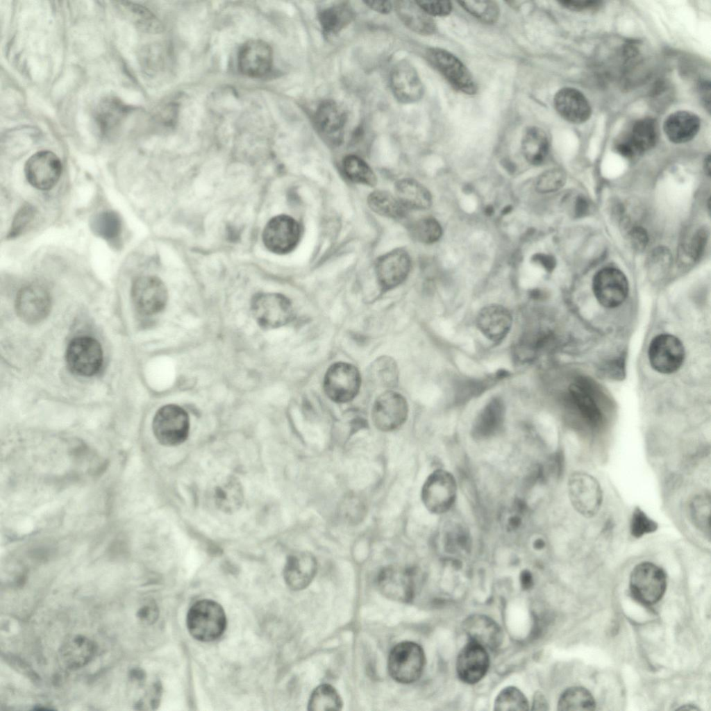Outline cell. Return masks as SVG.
Instances as JSON below:
<instances>
[{
	"label": "cell",
	"instance_id": "1",
	"mask_svg": "<svg viewBox=\"0 0 711 711\" xmlns=\"http://www.w3.org/2000/svg\"><path fill=\"white\" fill-rule=\"evenodd\" d=\"M186 622L191 635L202 642L220 637L226 626L224 609L218 603L210 599L196 602L187 612Z\"/></svg>",
	"mask_w": 711,
	"mask_h": 711
},
{
	"label": "cell",
	"instance_id": "2",
	"mask_svg": "<svg viewBox=\"0 0 711 711\" xmlns=\"http://www.w3.org/2000/svg\"><path fill=\"white\" fill-rule=\"evenodd\" d=\"M425 655L423 649L413 642L396 644L388 657V671L396 681L409 684L417 680L424 670Z\"/></svg>",
	"mask_w": 711,
	"mask_h": 711
},
{
	"label": "cell",
	"instance_id": "3",
	"mask_svg": "<svg viewBox=\"0 0 711 711\" xmlns=\"http://www.w3.org/2000/svg\"><path fill=\"white\" fill-rule=\"evenodd\" d=\"M568 493L572 506L580 515L592 518L603 503V491L597 479L589 474L576 471L568 480Z\"/></svg>",
	"mask_w": 711,
	"mask_h": 711
},
{
	"label": "cell",
	"instance_id": "4",
	"mask_svg": "<svg viewBox=\"0 0 711 711\" xmlns=\"http://www.w3.org/2000/svg\"><path fill=\"white\" fill-rule=\"evenodd\" d=\"M361 386V376L354 365L337 362L327 369L323 380V388L326 396L336 403H347L358 394Z\"/></svg>",
	"mask_w": 711,
	"mask_h": 711
},
{
	"label": "cell",
	"instance_id": "5",
	"mask_svg": "<svg viewBox=\"0 0 711 711\" xmlns=\"http://www.w3.org/2000/svg\"><path fill=\"white\" fill-rule=\"evenodd\" d=\"M152 428L156 438L162 445H178L187 439L189 434L188 415L177 405H166L156 412Z\"/></svg>",
	"mask_w": 711,
	"mask_h": 711
},
{
	"label": "cell",
	"instance_id": "6",
	"mask_svg": "<svg viewBox=\"0 0 711 711\" xmlns=\"http://www.w3.org/2000/svg\"><path fill=\"white\" fill-rule=\"evenodd\" d=\"M631 592L636 599L645 605L657 603L666 588L664 571L653 563L644 562L633 570L630 578Z\"/></svg>",
	"mask_w": 711,
	"mask_h": 711
},
{
	"label": "cell",
	"instance_id": "7",
	"mask_svg": "<svg viewBox=\"0 0 711 711\" xmlns=\"http://www.w3.org/2000/svg\"><path fill=\"white\" fill-rule=\"evenodd\" d=\"M252 314L263 328H274L284 326L293 317L290 299L278 293H259L251 301Z\"/></svg>",
	"mask_w": 711,
	"mask_h": 711
},
{
	"label": "cell",
	"instance_id": "8",
	"mask_svg": "<svg viewBox=\"0 0 711 711\" xmlns=\"http://www.w3.org/2000/svg\"><path fill=\"white\" fill-rule=\"evenodd\" d=\"M456 493L457 486L453 476L446 471L437 470L424 483L421 499L429 511L441 514L452 506Z\"/></svg>",
	"mask_w": 711,
	"mask_h": 711
},
{
	"label": "cell",
	"instance_id": "9",
	"mask_svg": "<svg viewBox=\"0 0 711 711\" xmlns=\"http://www.w3.org/2000/svg\"><path fill=\"white\" fill-rule=\"evenodd\" d=\"M427 56L453 87L467 94L476 92L477 86L469 70L455 56L442 49L432 48Z\"/></svg>",
	"mask_w": 711,
	"mask_h": 711
},
{
	"label": "cell",
	"instance_id": "10",
	"mask_svg": "<svg viewBox=\"0 0 711 711\" xmlns=\"http://www.w3.org/2000/svg\"><path fill=\"white\" fill-rule=\"evenodd\" d=\"M301 236L299 223L292 217L280 215L271 218L262 233V241L271 252L285 254L298 244Z\"/></svg>",
	"mask_w": 711,
	"mask_h": 711
},
{
	"label": "cell",
	"instance_id": "11",
	"mask_svg": "<svg viewBox=\"0 0 711 711\" xmlns=\"http://www.w3.org/2000/svg\"><path fill=\"white\" fill-rule=\"evenodd\" d=\"M408 405L405 397L392 390L380 394L375 400L371 418L374 426L382 431H392L406 421Z\"/></svg>",
	"mask_w": 711,
	"mask_h": 711
},
{
	"label": "cell",
	"instance_id": "12",
	"mask_svg": "<svg viewBox=\"0 0 711 711\" xmlns=\"http://www.w3.org/2000/svg\"><path fill=\"white\" fill-rule=\"evenodd\" d=\"M66 361L70 369L84 376L95 374L103 362V351L100 344L90 337L74 338L66 351Z\"/></svg>",
	"mask_w": 711,
	"mask_h": 711
},
{
	"label": "cell",
	"instance_id": "13",
	"mask_svg": "<svg viewBox=\"0 0 711 711\" xmlns=\"http://www.w3.org/2000/svg\"><path fill=\"white\" fill-rule=\"evenodd\" d=\"M649 362L655 371L671 374L682 365L685 349L680 340L670 334H661L651 342L648 351Z\"/></svg>",
	"mask_w": 711,
	"mask_h": 711
},
{
	"label": "cell",
	"instance_id": "14",
	"mask_svg": "<svg viewBox=\"0 0 711 711\" xmlns=\"http://www.w3.org/2000/svg\"><path fill=\"white\" fill-rule=\"evenodd\" d=\"M658 136L655 122L651 118L635 121L615 144L617 152L626 158H634L651 149Z\"/></svg>",
	"mask_w": 711,
	"mask_h": 711
},
{
	"label": "cell",
	"instance_id": "15",
	"mask_svg": "<svg viewBox=\"0 0 711 711\" xmlns=\"http://www.w3.org/2000/svg\"><path fill=\"white\" fill-rule=\"evenodd\" d=\"M131 296L135 308L142 314L152 315L164 309L167 301V290L163 282L156 276L137 278L132 285Z\"/></svg>",
	"mask_w": 711,
	"mask_h": 711
},
{
	"label": "cell",
	"instance_id": "16",
	"mask_svg": "<svg viewBox=\"0 0 711 711\" xmlns=\"http://www.w3.org/2000/svg\"><path fill=\"white\" fill-rule=\"evenodd\" d=\"M592 289L597 301L605 308L621 305L628 293V282L624 273L614 267L599 271L593 278Z\"/></svg>",
	"mask_w": 711,
	"mask_h": 711
},
{
	"label": "cell",
	"instance_id": "17",
	"mask_svg": "<svg viewBox=\"0 0 711 711\" xmlns=\"http://www.w3.org/2000/svg\"><path fill=\"white\" fill-rule=\"evenodd\" d=\"M24 172L31 185L38 190H48L58 181L62 172V164L59 158L53 152L40 151L27 160Z\"/></svg>",
	"mask_w": 711,
	"mask_h": 711
},
{
	"label": "cell",
	"instance_id": "18",
	"mask_svg": "<svg viewBox=\"0 0 711 711\" xmlns=\"http://www.w3.org/2000/svg\"><path fill=\"white\" fill-rule=\"evenodd\" d=\"M410 267V256L402 248L393 249L378 258L376 274L380 288L387 291L401 284L408 276Z\"/></svg>",
	"mask_w": 711,
	"mask_h": 711
},
{
	"label": "cell",
	"instance_id": "19",
	"mask_svg": "<svg viewBox=\"0 0 711 711\" xmlns=\"http://www.w3.org/2000/svg\"><path fill=\"white\" fill-rule=\"evenodd\" d=\"M414 576L412 569L390 566L383 569L377 577L380 592L387 599L408 602L414 595Z\"/></svg>",
	"mask_w": 711,
	"mask_h": 711
},
{
	"label": "cell",
	"instance_id": "20",
	"mask_svg": "<svg viewBox=\"0 0 711 711\" xmlns=\"http://www.w3.org/2000/svg\"><path fill=\"white\" fill-rule=\"evenodd\" d=\"M273 51L271 47L261 40H251L241 47L238 54V67L245 76L260 77L271 69Z\"/></svg>",
	"mask_w": 711,
	"mask_h": 711
},
{
	"label": "cell",
	"instance_id": "21",
	"mask_svg": "<svg viewBox=\"0 0 711 711\" xmlns=\"http://www.w3.org/2000/svg\"><path fill=\"white\" fill-rule=\"evenodd\" d=\"M15 308L18 315L26 322L37 323L44 319L51 308V297L46 289L40 285H28L17 295Z\"/></svg>",
	"mask_w": 711,
	"mask_h": 711
},
{
	"label": "cell",
	"instance_id": "22",
	"mask_svg": "<svg viewBox=\"0 0 711 711\" xmlns=\"http://www.w3.org/2000/svg\"><path fill=\"white\" fill-rule=\"evenodd\" d=\"M489 664L490 659L486 649L469 641L458 654L457 673L462 682L475 684L485 676Z\"/></svg>",
	"mask_w": 711,
	"mask_h": 711
},
{
	"label": "cell",
	"instance_id": "23",
	"mask_svg": "<svg viewBox=\"0 0 711 711\" xmlns=\"http://www.w3.org/2000/svg\"><path fill=\"white\" fill-rule=\"evenodd\" d=\"M392 90L396 98L404 103L421 99L424 87L415 68L408 61L399 62L390 76Z\"/></svg>",
	"mask_w": 711,
	"mask_h": 711
},
{
	"label": "cell",
	"instance_id": "24",
	"mask_svg": "<svg viewBox=\"0 0 711 711\" xmlns=\"http://www.w3.org/2000/svg\"><path fill=\"white\" fill-rule=\"evenodd\" d=\"M512 317L509 310L501 305H489L479 312L476 325L480 332L488 340L500 342L510 332Z\"/></svg>",
	"mask_w": 711,
	"mask_h": 711
},
{
	"label": "cell",
	"instance_id": "25",
	"mask_svg": "<svg viewBox=\"0 0 711 711\" xmlns=\"http://www.w3.org/2000/svg\"><path fill=\"white\" fill-rule=\"evenodd\" d=\"M553 104L558 113L571 123H584L591 115L589 102L576 88L563 87L558 90L555 94Z\"/></svg>",
	"mask_w": 711,
	"mask_h": 711
},
{
	"label": "cell",
	"instance_id": "26",
	"mask_svg": "<svg viewBox=\"0 0 711 711\" xmlns=\"http://www.w3.org/2000/svg\"><path fill=\"white\" fill-rule=\"evenodd\" d=\"M317 569V560L310 553H296L287 559L283 572L284 578L292 589H303L312 582Z\"/></svg>",
	"mask_w": 711,
	"mask_h": 711
},
{
	"label": "cell",
	"instance_id": "27",
	"mask_svg": "<svg viewBox=\"0 0 711 711\" xmlns=\"http://www.w3.org/2000/svg\"><path fill=\"white\" fill-rule=\"evenodd\" d=\"M315 122L319 132L332 144H339L342 138L346 115L337 103L331 100L323 101L315 113Z\"/></svg>",
	"mask_w": 711,
	"mask_h": 711
},
{
	"label": "cell",
	"instance_id": "28",
	"mask_svg": "<svg viewBox=\"0 0 711 711\" xmlns=\"http://www.w3.org/2000/svg\"><path fill=\"white\" fill-rule=\"evenodd\" d=\"M463 629L470 641L480 644L486 649H496L502 642L503 633L501 628L487 616H469L464 621Z\"/></svg>",
	"mask_w": 711,
	"mask_h": 711
},
{
	"label": "cell",
	"instance_id": "29",
	"mask_svg": "<svg viewBox=\"0 0 711 711\" xmlns=\"http://www.w3.org/2000/svg\"><path fill=\"white\" fill-rule=\"evenodd\" d=\"M701 126L699 117L689 111L679 110L666 118L663 129L668 139L676 144L692 140L698 133Z\"/></svg>",
	"mask_w": 711,
	"mask_h": 711
},
{
	"label": "cell",
	"instance_id": "30",
	"mask_svg": "<svg viewBox=\"0 0 711 711\" xmlns=\"http://www.w3.org/2000/svg\"><path fill=\"white\" fill-rule=\"evenodd\" d=\"M394 8L403 23L413 31L423 35L435 32L436 26L433 19L417 1H395Z\"/></svg>",
	"mask_w": 711,
	"mask_h": 711
},
{
	"label": "cell",
	"instance_id": "31",
	"mask_svg": "<svg viewBox=\"0 0 711 711\" xmlns=\"http://www.w3.org/2000/svg\"><path fill=\"white\" fill-rule=\"evenodd\" d=\"M399 201L406 209L425 210L432 203V196L426 187L412 178H403L395 183Z\"/></svg>",
	"mask_w": 711,
	"mask_h": 711
},
{
	"label": "cell",
	"instance_id": "32",
	"mask_svg": "<svg viewBox=\"0 0 711 711\" xmlns=\"http://www.w3.org/2000/svg\"><path fill=\"white\" fill-rule=\"evenodd\" d=\"M126 114L125 105L116 97H106L99 103L95 122L101 133L108 135L115 131Z\"/></svg>",
	"mask_w": 711,
	"mask_h": 711
},
{
	"label": "cell",
	"instance_id": "33",
	"mask_svg": "<svg viewBox=\"0 0 711 711\" xmlns=\"http://www.w3.org/2000/svg\"><path fill=\"white\" fill-rule=\"evenodd\" d=\"M213 499L217 508L222 512L232 513L237 511L244 500L241 483L233 476L226 478L215 487Z\"/></svg>",
	"mask_w": 711,
	"mask_h": 711
},
{
	"label": "cell",
	"instance_id": "34",
	"mask_svg": "<svg viewBox=\"0 0 711 711\" xmlns=\"http://www.w3.org/2000/svg\"><path fill=\"white\" fill-rule=\"evenodd\" d=\"M370 383L385 391L392 390L399 383V372L395 360L382 356L374 360L368 369Z\"/></svg>",
	"mask_w": 711,
	"mask_h": 711
},
{
	"label": "cell",
	"instance_id": "35",
	"mask_svg": "<svg viewBox=\"0 0 711 711\" xmlns=\"http://www.w3.org/2000/svg\"><path fill=\"white\" fill-rule=\"evenodd\" d=\"M521 149L529 163L533 165L542 164L549 151V141L545 131L537 126L528 128L522 137Z\"/></svg>",
	"mask_w": 711,
	"mask_h": 711
},
{
	"label": "cell",
	"instance_id": "36",
	"mask_svg": "<svg viewBox=\"0 0 711 711\" xmlns=\"http://www.w3.org/2000/svg\"><path fill=\"white\" fill-rule=\"evenodd\" d=\"M504 405L499 398L491 399L475 420L474 433L476 436L487 437L496 433L504 418Z\"/></svg>",
	"mask_w": 711,
	"mask_h": 711
},
{
	"label": "cell",
	"instance_id": "37",
	"mask_svg": "<svg viewBox=\"0 0 711 711\" xmlns=\"http://www.w3.org/2000/svg\"><path fill=\"white\" fill-rule=\"evenodd\" d=\"M354 12L345 2L337 3L323 9L319 13V21L324 33L334 35L352 21Z\"/></svg>",
	"mask_w": 711,
	"mask_h": 711
},
{
	"label": "cell",
	"instance_id": "38",
	"mask_svg": "<svg viewBox=\"0 0 711 711\" xmlns=\"http://www.w3.org/2000/svg\"><path fill=\"white\" fill-rule=\"evenodd\" d=\"M94 651L95 646L90 640L83 636H76L63 646L61 655L68 667L76 669L86 664Z\"/></svg>",
	"mask_w": 711,
	"mask_h": 711
},
{
	"label": "cell",
	"instance_id": "39",
	"mask_svg": "<svg viewBox=\"0 0 711 711\" xmlns=\"http://www.w3.org/2000/svg\"><path fill=\"white\" fill-rule=\"evenodd\" d=\"M367 202L374 212L384 217L400 219L406 214L407 209L397 198L386 191H374L368 196Z\"/></svg>",
	"mask_w": 711,
	"mask_h": 711
},
{
	"label": "cell",
	"instance_id": "40",
	"mask_svg": "<svg viewBox=\"0 0 711 711\" xmlns=\"http://www.w3.org/2000/svg\"><path fill=\"white\" fill-rule=\"evenodd\" d=\"M569 393L582 416L590 424L598 426L602 421L601 412L587 390L580 384H572Z\"/></svg>",
	"mask_w": 711,
	"mask_h": 711
},
{
	"label": "cell",
	"instance_id": "41",
	"mask_svg": "<svg viewBox=\"0 0 711 711\" xmlns=\"http://www.w3.org/2000/svg\"><path fill=\"white\" fill-rule=\"evenodd\" d=\"M345 176L351 181L374 186L377 183L375 174L368 164L356 155H349L342 161Z\"/></svg>",
	"mask_w": 711,
	"mask_h": 711
},
{
	"label": "cell",
	"instance_id": "42",
	"mask_svg": "<svg viewBox=\"0 0 711 711\" xmlns=\"http://www.w3.org/2000/svg\"><path fill=\"white\" fill-rule=\"evenodd\" d=\"M342 701L337 690L331 685L323 684L311 694L308 710L311 711L340 710Z\"/></svg>",
	"mask_w": 711,
	"mask_h": 711
},
{
	"label": "cell",
	"instance_id": "43",
	"mask_svg": "<svg viewBox=\"0 0 711 711\" xmlns=\"http://www.w3.org/2000/svg\"><path fill=\"white\" fill-rule=\"evenodd\" d=\"M558 709L559 710H593L595 701L592 694L585 688L574 687L567 689L561 695Z\"/></svg>",
	"mask_w": 711,
	"mask_h": 711
},
{
	"label": "cell",
	"instance_id": "44",
	"mask_svg": "<svg viewBox=\"0 0 711 711\" xmlns=\"http://www.w3.org/2000/svg\"><path fill=\"white\" fill-rule=\"evenodd\" d=\"M711 501L709 494L695 496L689 503V513L693 524L704 535L710 536Z\"/></svg>",
	"mask_w": 711,
	"mask_h": 711
},
{
	"label": "cell",
	"instance_id": "45",
	"mask_svg": "<svg viewBox=\"0 0 711 711\" xmlns=\"http://www.w3.org/2000/svg\"><path fill=\"white\" fill-rule=\"evenodd\" d=\"M90 226L95 235L106 240L115 238L122 229L121 219L112 211H104L96 215L91 220Z\"/></svg>",
	"mask_w": 711,
	"mask_h": 711
},
{
	"label": "cell",
	"instance_id": "46",
	"mask_svg": "<svg viewBox=\"0 0 711 711\" xmlns=\"http://www.w3.org/2000/svg\"><path fill=\"white\" fill-rule=\"evenodd\" d=\"M494 710H527L528 702L524 694L517 687H508L498 694L494 702Z\"/></svg>",
	"mask_w": 711,
	"mask_h": 711
},
{
	"label": "cell",
	"instance_id": "47",
	"mask_svg": "<svg viewBox=\"0 0 711 711\" xmlns=\"http://www.w3.org/2000/svg\"><path fill=\"white\" fill-rule=\"evenodd\" d=\"M461 6L474 17L485 24H493L498 20L499 8L492 1H460Z\"/></svg>",
	"mask_w": 711,
	"mask_h": 711
},
{
	"label": "cell",
	"instance_id": "48",
	"mask_svg": "<svg viewBox=\"0 0 711 711\" xmlns=\"http://www.w3.org/2000/svg\"><path fill=\"white\" fill-rule=\"evenodd\" d=\"M410 232L417 240L431 244L441 237L442 228L435 218L429 217L421 219L412 224Z\"/></svg>",
	"mask_w": 711,
	"mask_h": 711
},
{
	"label": "cell",
	"instance_id": "49",
	"mask_svg": "<svg viewBox=\"0 0 711 711\" xmlns=\"http://www.w3.org/2000/svg\"><path fill=\"white\" fill-rule=\"evenodd\" d=\"M124 10L139 27L150 31H159L162 26L158 19L147 8L130 2H122Z\"/></svg>",
	"mask_w": 711,
	"mask_h": 711
},
{
	"label": "cell",
	"instance_id": "50",
	"mask_svg": "<svg viewBox=\"0 0 711 711\" xmlns=\"http://www.w3.org/2000/svg\"><path fill=\"white\" fill-rule=\"evenodd\" d=\"M658 528V523L650 518L642 508L638 506L634 508L630 521V533L633 537L639 539L654 533Z\"/></svg>",
	"mask_w": 711,
	"mask_h": 711
},
{
	"label": "cell",
	"instance_id": "51",
	"mask_svg": "<svg viewBox=\"0 0 711 711\" xmlns=\"http://www.w3.org/2000/svg\"><path fill=\"white\" fill-rule=\"evenodd\" d=\"M566 175L559 169H553L540 174L536 181V190L542 193L558 190L564 184Z\"/></svg>",
	"mask_w": 711,
	"mask_h": 711
},
{
	"label": "cell",
	"instance_id": "52",
	"mask_svg": "<svg viewBox=\"0 0 711 711\" xmlns=\"http://www.w3.org/2000/svg\"><path fill=\"white\" fill-rule=\"evenodd\" d=\"M35 214V210L32 206L26 204L22 206L15 215L9 233V237H16L22 233L31 222Z\"/></svg>",
	"mask_w": 711,
	"mask_h": 711
},
{
	"label": "cell",
	"instance_id": "53",
	"mask_svg": "<svg viewBox=\"0 0 711 711\" xmlns=\"http://www.w3.org/2000/svg\"><path fill=\"white\" fill-rule=\"evenodd\" d=\"M417 3L430 16H445L452 10V4L448 1H417Z\"/></svg>",
	"mask_w": 711,
	"mask_h": 711
},
{
	"label": "cell",
	"instance_id": "54",
	"mask_svg": "<svg viewBox=\"0 0 711 711\" xmlns=\"http://www.w3.org/2000/svg\"><path fill=\"white\" fill-rule=\"evenodd\" d=\"M365 509L364 504L360 499L351 496L344 502L343 512L349 520L357 521L362 519L365 514Z\"/></svg>",
	"mask_w": 711,
	"mask_h": 711
},
{
	"label": "cell",
	"instance_id": "55",
	"mask_svg": "<svg viewBox=\"0 0 711 711\" xmlns=\"http://www.w3.org/2000/svg\"><path fill=\"white\" fill-rule=\"evenodd\" d=\"M707 241V234L703 230L699 231L692 238L685 251L693 260L698 259L703 253Z\"/></svg>",
	"mask_w": 711,
	"mask_h": 711
},
{
	"label": "cell",
	"instance_id": "56",
	"mask_svg": "<svg viewBox=\"0 0 711 711\" xmlns=\"http://www.w3.org/2000/svg\"><path fill=\"white\" fill-rule=\"evenodd\" d=\"M629 240L632 246L637 250L642 251L645 249L648 242V235L644 229L641 227H635L629 232Z\"/></svg>",
	"mask_w": 711,
	"mask_h": 711
},
{
	"label": "cell",
	"instance_id": "57",
	"mask_svg": "<svg viewBox=\"0 0 711 711\" xmlns=\"http://www.w3.org/2000/svg\"><path fill=\"white\" fill-rule=\"evenodd\" d=\"M563 7L571 10L580 11L595 8L601 4L598 1H561L559 2Z\"/></svg>",
	"mask_w": 711,
	"mask_h": 711
},
{
	"label": "cell",
	"instance_id": "58",
	"mask_svg": "<svg viewBox=\"0 0 711 711\" xmlns=\"http://www.w3.org/2000/svg\"><path fill=\"white\" fill-rule=\"evenodd\" d=\"M158 616L157 606L153 603H148L142 607L137 612L138 618L146 624L153 623Z\"/></svg>",
	"mask_w": 711,
	"mask_h": 711
},
{
	"label": "cell",
	"instance_id": "59",
	"mask_svg": "<svg viewBox=\"0 0 711 711\" xmlns=\"http://www.w3.org/2000/svg\"><path fill=\"white\" fill-rule=\"evenodd\" d=\"M365 3L371 10L383 14L389 13L394 6L389 1H366Z\"/></svg>",
	"mask_w": 711,
	"mask_h": 711
},
{
	"label": "cell",
	"instance_id": "60",
	"mask_svg": "<svg viewBox=\"0 0 711 711\" xmlns=\"http://www.w3.org/2000/svg\"><path fill=\"white\" fill-rule=\"evenodd\" d=\"M535 260L540 263L546 269L552 270L555 265L554 259L546 255L537 254Z\"/></svg>",
	"mask_w": 711,
	"mask_h": 711
},
{
	"label": "cell",
	"instance_id": "61",
	"mask_svg": "<svg viewBox=\"0 0 711 711\" xmlns=\"http://www.w3.org/2000/svg\"><path fill=\"white\" fill-rule=\"evenodd\" d=\"M521 587L524 589H530L533 583L531 574L528 571H524L520 575Z\"/></svg>",
	"mask_w": 711,
	"mask_h": 711
},
{
	"label": "cell",
	"instance_id": "62",
	"mask_svg": "<svg viewBox=\"0 0 711 711\" xmlns=\"http://www.w3.org/2000/svg\"><path fill=\"white\" fill-rule=\"evenodd\" d=\"M547 703L541 694H537L533 700V710H546Z\"/></svg>",
	"mask_w": 711,
	"mask_h": 711
},
{
	"label": "cell",
	"instance_id": "63",
	"mask_svg": "<svg viewBox=\"0 0 711 711\" xmlns=\"http://www.w3.org/2000/svg\"><path fill=\"white\" fill-rule=\"evenodd\" d=\"M588 208L587 201L583 198H579L577 199L576 203V210L577 214H584Z\"/></svg>",
	"mask_w": 711,
	"mask_h": 711
},
{
	"label": "cell",
	"instance_id": "64",
	"mask_svg": "<svg viewBox=\"0 0 711 711\" xmlns=\"http://www.w3.org/2000/svg\"><path fill=\"white\" fill-rule=\"evenodd\" d=\"M705 170H707V173L709 175L710 173V156H708L707 158V159L705 160Z\"/></svg>",
	"mask_w": 711,
	"mask_h": 711
}]
</instances>
